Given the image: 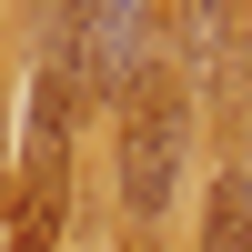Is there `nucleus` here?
Masks as SVG:
<instances>
[{"instance_id": "nucleus-1", "label": "nucleus", "mask_w": 252, "mask_h": 252, "mask_svg": "<svg viewBox=\"0 0 252 252\" xmlns=\"http://www.w3.org/2000/svg\"><path fill=\"white\" fill-rule=\"evenodd\" d=\"M121 141H111V202H121V232H131V252H161V232H172V202H182V172H192V141H202V111H192V81L161 61L131 71V91L111 101Z\"/></svg>"}, {"instance_id": "nucleus-2", "label": "nucleus", "mask_w": 252, "mask_h": 252, "mask_svg": "<svg viewBox=\"0 0 252 252\" xmlns=\"http://www.w3.org/2000/svg\"><path fill=\"white\" fill-rule=\"evenodd\" d=\"M152 61V0H40V71H61L91 111L131 91Z\"/></svg>"}, {"instance_id": "nucleus-3", "label": "nucleus", "mask_w": 252, "mask_h": 252, "mask_svg": "<svg viewBox=\"0 0 252 252\" xmlns=\"http://www.w3.org/2000/svg\"><path fill=\"white\" fill-rule=\"evenodd\" d=\"M81 121H91V101H81L61 71H31V121H20V242H31V252H51L61 222H71Z\"/></svg>"}, {"instance_id": "nucleus-4", "label": "nucleus", "mask_w": 252, "mask_h": 252, "mask_svg": "<svg viewBox=\"0 0 252 252\" xmlns=\"http://www.w3.org/2000/svg\"><path fill=\"white\" fill-rule=\"evenodd\" d=\"M242 20H252V0H172L161 61H172L182 81H222L242 61Z\"/></svg>"}, {"instance_id": "nucleus-5", "label": "nucleus", "mask_w": 252, "mask_h": 252, "mask_svg": "<svg viewBox=\"0 0 252 252\" xmlns=\"http://www.w3.org/2000/svg\"><path fill=\"white\" fill-rule=\"evenodd\" d=\"M202 252H252V152H232V161H222L212 212H202Z\"/></svg>"}]
</instances>
